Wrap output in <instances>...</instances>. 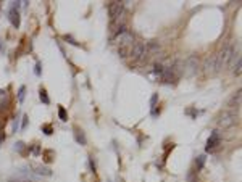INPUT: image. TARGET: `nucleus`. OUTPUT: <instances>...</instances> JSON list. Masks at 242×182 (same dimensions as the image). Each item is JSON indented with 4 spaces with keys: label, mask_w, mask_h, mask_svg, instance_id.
<instances>
[{
    "label": "nucleus",
    "mask_w": 242,
    "mask_h": 182,
    "mask_svg": "<svg viewBox=\"0 0 242 182\" xmlns=\"http://www.w3.org/2000/svg\"><path fill=\"white\" fill-rule=\"evenodd\" d=\"M19 3L21 2H11L10 10H8V19H10V23L15 26V27L19 26V11H18Z\"/></svg>",
    "instance_id": "nucleus-1"
},
{
    "label": "nucleus",
    "mask_w": 242,
    "mask_h": 182,
    "mask_svg": "<svg viewBox=\"0 0 242 182\" xmlns=\"http://www.w3.org/2000/svg\"><path fill=\"white\" fill-rule=\"evenodd\" d=\"M108 11H110L111 21L119 18V16H123V3H121V2H111L108 5Z\"/></svg>",
    "instance_id": "nucleus-2"
},
{
    "label": "nucleus",
    "mask_w": 242,
    "mask_h": 182,
    "mask_svg": "<svg viewBox=\"0 0 242 182\" xmlns=\"http://www.w3.org/2000/svg\"><path fill=\"white\" fill-rule=\"evenodd\" d=\"M142 55H145V45L142 42H136L131 50V57H132V60H139Z\"/></svg>",
    "instance_id": "nucleus-3"
},
{
    "label": "nucleus",
    "mask_w": 242,
    "mask_h": 182,
    "mask_svg": "<svg viewBox=\"0 0 242 182\" xmlns=\"http://www.w3.org/2000/svg\"><path fill=\"white\" fill-rule=\"evenodd\" d=\"M219 140H221V137H219V132H218V131H213L211 135L208 137V140H207V152H210V150L215 148V147L219 144Z\"/></svg>",
    "instance_id": "nucleus-4"
},
{
    "label": "nucleus",
    "mask_w": 242,
    "mask_h": 182,
    "mask_svg": "<svg viewBox=\"0 0 242 182\" xmlns=\"http://www.w3.org/2000/svg\"><path fill=\"white\" fill-rule=\"evenodd\" d=\"M116 39H118V44L124 48L126 45H129L131 42H132V34L127 32V31H124V32H119Z\"/></svg>",
    "instance_id": "nucleus-5"
},
{
    "label": "nucleus",
    "mask_w": 242,
    "mask_h": 182,
    "mask_svg": "<svg viewBox=\"0 0 242 182\" xmlns=\"http://www.w3.org/2000/svg\"><path fill=\"white\" fill-rule=\"evenodd\" d=\"M234 123V115L229 113V111H224V113L219 116V124L221 126H229Z\"/></svg>",
    "instance_id": "nucleus-6"
},
{
    "label": "nucleus",
    "mask_w": 242,
    "mask_h": 182,
    "mask_svg": "<svg viewBox=\"0 0 242 182\" xmlns=\"http://www.w3.org/2000/svg\"><path fill=\"white\" fill-rule=\"evenodd\" d=\"M205 68H207V71H218L216 55H213L211 58H208V60H207V63H205Z\"/></svg>",
    "instance_id": "nucleus-7"
},
{
    "label": "nucleus",
    "mask_w": 242,
    "mask_h": 182,
    "mask_svg": "<svg viewBox=\"0 0 242 182\" xmlns=\"http://www.w3.org/2000/svg\"><path fill=\"white\" fill-rule=\"evenodd\" d=\"M74 139H76V142L81 144V145H86V144H87L86 135H84V132H82L81 129H74Z\"/></svg>",
    "instance_id": "nucleus-8"
},
{
    "label": "nucleus",
    "mask_w": 242,
    "mask_h": 182,
    "mask_svg": "<svg viewBox=\"0 0 242 182\" xmlns=\"http://www.w3.org/2000/svg\"><path fill=\"white\" fill-rule=\"evenodd\" d=\"M34 169L37 174H40V176H52V172L48 168H44V166H34Z\"/></svg>",
    "instance_id": "nucleus-9"
},
{
    "label": "nucleus",
    "mask_w": 242,
    "mask_h": 182,
    "mask_svg": "<svg viewBox=\"0 0 242 182\" xmlns=\"http://www.w3.org/2000/svg\"><path fill=\"white\" fill-rule=\"evenodd\" d=\"M39 99H40V102H44L45 105L50 103V99H48V95H47V92H45L44 89H40V90H39Z\"/></svg>",
    "instance_id": "nucleus-10"
},
{
    "label": "nucleus",
    "mask_w": 242,
    "mask_h": 182,
    "mask_svg": "<svg viewBox=\"0 0 242 182\" xmlns=\"http://www.w3.org/2000/svg\"><path fill=\"white\" fill-rule=\"evenodd\" d=\"M24 95H26V87L21 86V87H19V92H18V100H19V103L24 102Z\"/></svg>",
    "instance_id": "nucleus-11"
},
{
    "label": "nucleus",
    "mask_w": 242,
    "mask_h": 182,
    "mask_svg": "<svg viewBox=\"0 0 242 182\" xmlns=\"http://www.w3.org/2000/svg\"><path fill=\"white\" fill-rule=\"evenodd\" d=\"M58 116H60V119H61V121H66V119H68L66 111H65V108H63V107H60V108H58Z\"/></svg>",
    "instance_id": "nucleus-12"
},
{
    "label": "nucleus",
    "mask_w": 242,
    "mask_h": 182,
    "mask_svg": "<svg viewBox=\"0 0 242 182\" xmlns=\"http://www.w3.org/2000/svg\"><path fill=\"white\" fill-rule=\"evenodd\" d=\"M203 163H205V156L200 155L197 158V168H198V169H202V168H203Z\"/></svg>",
    "instance_id": "nucleus-13"
},
{
    "label": "nucleus",
    "mask_w": 242,
    "mask_h": 182,
    "mask_svg": "<svg viewBox=\"0 0 242 182\" xmlns=\"http://www.w3.org/2000/svg\"><path fill=\"white\" fill-rule=\"evenodd\" d=\"M158 47H160V45L156 44L155 40H152V42H148V45H147V48H148V50H156V48H158Z\"/></svg>",
    "instance_id": "nucleus-14"
},
{
    "label": "nucleus",
    "mask_w": 242,
    "mask_h": 182,
    "mask_svg": "<svg viewBox=\"0 0 242 182\" xmlns=\"http://www.w3.org/2000/svg\"><path fill=\"white\" fill-rule=\"evenodd\" d=\"M156 100H158V94H153V95H152V99H150V107H152V108H155Z\"/></svg>",
    "instance_id": "nucleus-15"
},
{
    "label": "nucleus",
    "mask_w": 242,
    "mask_h": 182,
    "mask_svg": "<svg viewBox=\"0 0 242 182\" xmlns=\"http://www.w3.org/2000/svg\"><path fill=\"white\" fill-rule=\"evenodd\" d=\"M23 148H24V144L23 142H18L16 147H15V150H18V152H23Z\"/></svg>",
    "instance_id": "nucleus-16"
},
{
    "label": "nucleus",
    "mask_w": 242,
    "mask_h": 182,
    "mask_svg": "<svg viewBox=\"0 0 242 182\" xmlns=\"http://www.w3.org/2000/svg\"><path fill=\"white\" fill-rule=\"evenodd\" d=\"M65 40H68L69 44H73V45H77V42H74V39H73V37H69V36H66V37H65Z\"/></svg>",
    "instance_id": "nucleus-17"
},
{
    "label": "nucleus",
    "mask_w": 242,
    "mask_h": 182,
    "mask_svg": "<svg viewBox=\"0 0 242 182\" xmlns=\"http://www.w3.org/2000/svg\"><path fill=\"white\" fill-rule=\"evenodd\" d=\"M240 73V58H237V65H236V74Z\"/></svg>",
    "instance_id": "nucleus-18"
},
{
    "label": "nucleus",
    "mask_w": 242,
    "mask_h": 182,
    "mask_svg": "<svg viewBox=\"0 0 242 182\" xmlns=\"http://www.w3.org/2000/svg\"><path fill=\"white\" fill-rule=\"evenodd\" d=\"M35 74L40 76V63H35Z\"/></svg>",
    "instance_id": "nucleus-19"
},
{
    "label": "nucleus",
    "mask_w": 242,
    "mask_h": 182,
    "mask_svg": "<svg viewBox=\"0 0 242 182\" xmlns=\"http://www.w3.org/2000/svg\"><path fill=\"white\" fill-rule=\"evenodd\" d=\"M44 131H45V134H52V129L48 127V126H45V127H44Z\"/></svg>",
    "instance_id": "nucleus-20"
}]
</instances>
